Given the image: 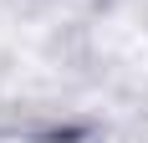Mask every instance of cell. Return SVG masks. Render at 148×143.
I'll return each instance as SVG.
<instances>
[]
</instances>
